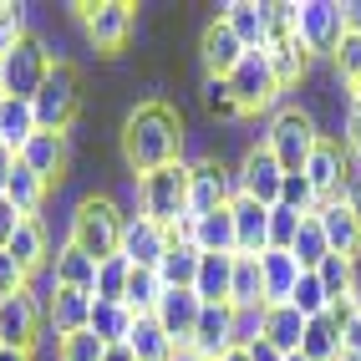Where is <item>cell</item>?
<instances>
[{"mask_svg":"<svg viewBox=\"0 0 361 361\" xmlns=\"http://www.w3.org/2000/svg\"><path fill=\"white\" fill-rule=\"evenodd\" d=\"M41 331H46V300L31 290H16L0 300V346H16V351H36L41 341Z\"/></svg>","mask_w":361,"mask_h":361,"instance_id":"52a82bcc","label":"cell"},{"mask_svg":"<svg viewBox=\"0 0 361 361\" xmlns=\"http://www.w3.org/2000/svg\"><path fill=\"white\" fill-rule=\"evenodd\" d=\"M0 61H6V97H16V102H31L41 92V82L51 77V66H56V56L46 51L41 36L16 41V51H6Z\"/></svg>","mask_w":361,"mask_h":361,"instance_id":"8992f818","label":"cell"},{"mask_svg":"<svg viewBox=\"0 0 361 361\" xmlns=\"http://www.w3.org/2000/svg\"><path fill=\"white\" fill-rule=\"evenodd\" d=\"M199 61H204V77H229V71L245 61V46H239V36L224 20H209L204 41H199Z\"/></svg>","mask_w":361,"mask_h":361,"instance_id":"d6986e66","label":"cell"},{"mask_svg":"<svg viewBox=\"0 0 361 361\" xmlns=\"http://www.w3.org/2000/svg\"><path fill=\"white\" fill-rule=\"evenodd\" d=\"M300 356L305 361H341V326L331 316H316L305 321V336H300Z\"/></svg>","mask_w":361,"mask_h":361,"instance_id":"e575fe53","label":"cell"},{"mask_svg":"<svg viewBox=\"0 0 361 361\" xmlns=\"http://www.w3.org/2000/svg\"><path fill=\"white\" fill-rule=\"evenodd\" d=\"M11 259L26 270V280L46 264V255H51V245H46V229H41V219H20V229H16V239H11Z\"/></svg>","mask_w":361,"mask_h":361,"instance_id":"1f68e13d","label":"cell"},{"mask_svg":"<svg viewBox=\"0 0 361 361\" xmlns=\"http://www.w3.org/2000/svg\"><path fill=\"white\" fill-rule=\"evenodd\" d=\"M168 229L153 224L148 214H128V224H123V245H117V255H123L133 270H158V259L168 255Z\"/></svg>","mask_w":361,"mask_h":361,"instance_id":"4fadbf2b","label":"cell"},{"mask_svg":"<svg viewBox=\"0 0 361 361\" xmlns=\"http://www.w3.org/2000/svg\"><path fill=\"white\" fill-rule=\"evenodd\" d=\"M31 112H36V133H71L82 112V77L71 61H56L51 77L41 82V92L31 97Z\"/></svg>","mask_w":361,"mask_h":361,"instance_id":"277c9868","label":"cell"},{"mask_svg":"<svg viewBox=\"0 0 361 361\" xmlns=\"http://www.w3.org/2000/svg\"><path fill=\"white\" fill-rule=\"evenodd\" d=\"M16 229H20V214H16V204H11L6 194H0V250L16 239Z\"/></svg>","mask_w":361,"mask_h":361,"instance_id":"816d5d0a","label":"cell"},{"mask_svg":"<svg viewBox=\"0 0 361 361\" xmlns=\"http://www.w3.org/2000/svg\"><path fill=\"white\" fill-rule=\"evenodd\" d=\"M26 6H16V0H0V56L16 51V41H26Z\"/></svg>","mask_w":361,"mask_h":361,"instance_id":"f6af8a7d","label":"cell"},{"mask_svg":"<svg viewBox=\"0 0 361 361\" xmlns=\"http://www.w3.org/2000/svg\"><path fill=\"white\" fill-rule=\"evenodd\" d=\"M46 194H51V183H46L41 173H31L26 163H16V173H11V183H6V199L16 204L20 219H36L41 204H46Z\"/></svg>","mask_w":361,"mask_h":361,"instance_id":"4dcf8cb0","label":"cell"},{"mask_svg":"<svg viewBox=\"0 0 361 361\" xmlns=\"http://www.w3.org/2000/svg\"><path fill=\"white\" fill-rule=\"evenodd\" d=\"M51 285H61V290H97V259L92 255H82L77 245H66L56 250V259H51Z\"/></svg>","mask_w":361,"mask_h":361,"instance_id":"cb8c5ba5","label":"cell"},{"mask_svg":"<svg viewBox=\"0 0 361 361\" xmlns=\"http://www.w3.org/2000/svg\"><path fill=\"white\" fill-rule=\"evenodd\" d=\"M331 61H336V82H341L346 92H351V87H361V36H351V31H346Z\"/></svg>","mask_w":361,"mask_h":361,"instance_id":"b9f144b4","label":"cell"},{"mask_svg":"<svg viewBox=\"0 0 361 361\" xmlns=\"http://www.w3.org/2000/svg\"><path fill=\"white\" fill-rule=\"evenodd\" d=\"M66 133H36L26 148H20V163L31 168V173H41L46 183H56L61 173H66Z\"/></svg>","mask_w":361,"mask_h":361,"instance_id":"603a6c76","label":"cell"},{"mask_svg":"<svg viewBox=\"0 0 361 361\" xmlns=\"http://www.w3.org/2000/svg\"><path fill=\"white\" fill-rule=\"evenodd\" d=\"M259 275H264V305H285L295 295V280H300V264L290 250H264L259 255Z\"/></svg>","mask_w":361,"mask_h":361,"instance_id":"7402d4cb","label":"cell"},{"mask_svg":"<svg viewBox=\"0 0 361 361\" xmlns=\"http://www.w3.org/2000/svg\"><path fill=\"white\" fill-rule=\"evenodd\" d=\"M128 280H133V264L123 255H112L97 264V290H92V300H123L128 295Z\"/></svg>","mask_w":361,"mask_h":361,"instance_id":"60d3db41","label":"cell"},{"mask_svg":"<svg viewBox=\"0 0 361 361\" xmlns=\"http://www.w3.org/2000/svg\"><path fill=\"white\" fill-rule=\"evenodd\" d=\"M316 142H321V133H316V117H310L305 107H280L270 117V133H264V148L275 153V163L285 168V173H305Z\"/></svg>","mask_w":361,"mask_h":361,"instance_id":"5b68a950","label":"cell"},{"mask_svg":"<svg viewBox=\"0 0 361 361\" xmlns=\"http://www.w3.org/2000/svg\"><path fill=\"white\" fill-rule=\"evenodd\" d=\"M183 351H194L199 361H224L234 351V305H204V316H199V331H194V341H188Z\"/></svg>","mask_w":361,"mask_h":361,"instance_id":"2e32d148","label":"cell"},{"mask_svg":"<svg viewBox=\"0 0 361 361\" xmlns=\"http://www.w3.org/2000/svg\"><path fill=\"white\" fill-rule=\"evenodd\" d=\"M264 56H270V71H275L280 92H290L305 71H310V51H305V41H300L295 31L280 36V41H270V46H264Z\"/></svg>","mask_w":361,"mask_h":361,"instance_id":"484cf974","label":"cell"},{"mask_svg":"<svg viewBox=\"0 0 361 361\" xmlns=\"http://www.w3.org/2000/svg\"><path fill=\"white\" fill-rule=\"evenodd\" d=\"M46 321H51V331L61 336H77V331H87V321H92V295L87 290H61V285H51V300H46Z\"/></svg>","mask_w":361,"mask_h":361,"instance_id":"44dd1931","label":"cell"},{"mask_svg":"<svg viewBox=\"0 0 361 361\" xmlns=\"http://www.w3.org/2000/svg\"><path fill=\"white\" fill-rule=\"evenodd\" d=\"M316 275H321V285H326L331 305H336V300H351V285H356V259H346V255H326Z\"/></svg>","mask_w":361,"mask_h":361,"instance_id":"f35d334b","label":"cell"},{"mask_svg":"<svg viewBox=\"0 0 361 361\" xmlns=\"http://www.w3.org/2000/svg\"><path fill=\"white\" fill-rule=\"evenodd\" d=\"M239 199V178L234 168H224L219 158H199L194 173H188V214H214V209H229Z\"/></svg>","mask_w":361,"mask_h":361,"instance_id":"8fae6325","label":"cell"},{"mask_svg":"<svg viewBox=\"0 0 361 361\" xmlns=\"http://www.w3.org/2000/svg\"><path fill=\"white\" fill-rule=\"evenodd\" d=\"M26 270H20V264L11 259V250H0V300H6V295H16V290H26Z\"/></svg>","mask_w":361,"mask_h":361,"instance_id":"f907efd6","label":"cell"},{"mask_svg":"<svg viewBox=\"0 0 361 361\" xmlns=\"http://www.w3.org/2000/svg\"><path fill=\"white\" fill-rule=\"evenodd\" d=\"M77 20H82V31L92 41V51H117L128 36H133V20L137 11L128 6V0H97V6H77Z\"/></svg>","mask_w":361,"mask_h":361,"instance_id":"30bf717a","label":"cell"},{"mask_svg":"<svg viewBox=\"0 0 361 361\" xmlns=\"http://www.w3.org/2000/svg\"><path fill=\"white\" fill-rule=\"evenodd\" d=\"M255 341H264V305L234 310V346H239V351H250Z\"/></svg>","mask_w":361,"mask_h":361,"instance_id":"c3c4849f","label":"cell"},{"mask_svg":"<svg viewBox=\"0 0 361 361\" xmlns=\"http://www.w3.org/2000/svg\"><path fill=\"white\" fill-rule=\"evenodd\" d=\"M250 361H285V356H280L270 341H255V346H250Z\"/></svg>","mask_w":361,"mask_h":361,"instance_id":"9f6ffc18","label":"cell"},{"mask_svg":"<svg viewBox=\"0 0 361 361\" xmlns=\"http://www.w3.org/2000/svg\"><path fill=\"white\" fill-rule=\"evenodd\" d=\"M280 204L295 209V214H316V209H321V199H316V188H310L305 173H285V183H280Z\"/></svg>","mask_w":361,"mask_h":361,"instance_id":"ee69618b","label":"cell"},{"mask_svg":"<svg viewBox=\"0 0 361 361\" xmlns=\"http://www.w3.org/2000/svg\"><path fill=\"white\" fill-rule=\"evenodd\" d=\"M133 326H137V316H133L123 300H92V321H87V331L97 336L102 346H123L128 336H133Z\"/></svg>","mask_w":361,"mask_h":361,"instance_id":"83f0119b","label":"cell"},{"mask_svg":"<svg viewBox=\"0 0 361 361\" xmlns=\"http://www.w3.org/2000/svg\"><path fill=\"white\" fill-rule=\"evenodd\" d=\"M0 97H6V61H0Z\"/></svg>","mask_w":361,"mask_h":361,"instance_id":"6125c7cd","label":"cell"},{"mask_svg":"<svg viewBox=\"0 0 361 361\" xmlns=\"http://www.w3.org/2000/svg\"><path fill=\"white\" fill-rule=\"evenodd\" d=\"M300 219H305V214L275 204V209H270V250H290L295 234H300Z\"/></svg>","mask_w":361,"mask_h":361,"instance_id":"7dc6e473","label":"cell"},{"mask_svg":"<svg viewBox=\"0 0 361 361\" xmlns=\"http://www.w3.org/2000/svg\"><path fill=\"white\" fill-rule=\"evenodd\" d=\"M199 316H204V300H199L194 290H163V300H158V310H153V321L163 326V336H168L178 351L194 341Z\"/></svg>","mask_w":361,"mask_h":361,"instance_id":"9a60e30c","label":"cell"},{"mask_svg":"<svg viewBox=\"0 0 361 361\" xmlns=\"http://www.w3.org/2000/svg\"><path fill=\"white\" fill-rule=\"evenodd\" d=\"M316 219L326 229V245L331 255H346V259H361V224H356V214L341 204V199H331L316 209Z\"/></svg>","mask_w":361,"mask_h":361,"instance_id":"ffe728a7","label":"cell"},{"mask_svg":"<svg viewBox=\"0 0 361 361\" xmlns=\"http://www.w3.org/2000/svg\"><path fill=\"white\" fill-rule=\"evenodd\" d=\"M305 178H310V188H316L321 204L341 199V188H346V178H351L346 148H341V142H331V137H321L316 153H310V163H305Z\"/></svg>","mask_w":361,"mask_h":361,"instance_id":"5bb4252c","label":"cell"},{"mask_svg":"<svg viewBox=\"0 0 361 361\" xmlns=\"http://www.w3.org/2000/svg\"><path fill=\"white\" fill-rule=\"evenodd\" d=\"M285 361H305V356H300V351H290V356H285Z\"/></svg>","mask_w":361,"mask_h":361,"instance_id":"e7e4bbea","label":"cell"},{"mask_svg":"<svg viewBox=\"0 0 361 361\" xmlns=\"http://www.w3.org/2000/svg\"><path fill=\"white\" fill-rule=\"evenodd\" d=\"M300 336H305V316L285 300V305H264V341H270L280 356L300 351Z\"/></svg>","mask_w":361,"mask_h":361,"instance_id":"f1b7e54d","label":"cell"},{"mask_svg":"<svg viewBox=\"0 0 361 361\" xmlns=\"http://www.w3.org/2000/svg\"><path fill=\"white\" fill-rule=\"evenodd\" d=\"M219 20L239 36L245 51H264L270 46V6H255V0H229L219 11Z\"/></svg>","mask_w":361,"mask_h":361,"instance_id":"e0dca14e","label":"cell"},{"mask_svg":"<svg viewBox=\"0 0 361 361\" xmlns=\"http://www.w3.org/2000/svg\"><path fill=\"white\" fill-rule=\"evenodd\" d=\"M102 361H137V356H133L128 346H107V356H102Z\"/></svg>","mask_w":361,"mask_h":361,"instance_id":"680465c9","label":"cell"},{"mask_svg":"<svg viewBox=\"0 0 361 361\" xmlns=\"http://www.w3.org/2000/svg\"><path fill=\"white\" fill-rule=\"evenodd\" d=\"M123 224H128V214L117 209L107 194H87L82 204H77V214H71V245H77L82 255H92V259H112L117 255V245H123Z\"/></svg>","mask_w":361,"mask_h":361,"instance_id":"3957f363","label":"cell"},{"mask_svg":"<svg viewBox=\"0 0 361 361\" xmlns=\"http://www.w3.org/2000/svg\"><path fill=\"white\" fill-rule=\"evenodd\" d=\"M123 158L133 168V178H148V173H158V168L183 158V123H178V112L168 107L163 97H148V102H137L128 112V123H123Z\"/></svg>","mask_w":361,"mask_h":361,"instance_id":"6da1fadb","label":"cell"},{"mask_svg":"<svg viewBox=\"0 0 361 361\" xmlns=\"http://www.w3.org/2000/svg\"><path fill=\"white\" fill-rule=\"evenodd\" d=\"M204 112L219 117V123H234L239 117V102H234V92H229L224 77H204Z\"/></svg>","mask_w":361,"mask_h":361,"instance_id":"7bdbcfd3","label":"cell"},{"mask_svg":"<svg viewBox=\"0 0 361 361\" xmlns=\"http://www.w3.org/2000/svg\"><path fill=\"white\" fill-rule=\"evenodd\" d=\"M341 148L351 158V168H361V107H346V123H341Z\"/></svg>","mask_w":361,"mask_h":361,"instance_id":"681fc988","label":"cell"},{"mask_svg":"<svg viewBox=\"0 0 361 361\" xmlns=\"http://www.w3.org/2000/svg\"><path fill=\"white\" fill-rule=\"evenodd\" d=\"M123 346H128L137 361H173V356H178V346L163 336V326H158L153 316H148V321H137V326H133V336H128Z\"/></svg>","mask_w":361,"mask_h":361,"instance_id":"d590c367","label":"cell"},{"mask_svg":"<svg viewBox=\"0 0 361 361\" xmlns=\"http://www.w3.org/2000/svg\"><path fill=\"white\" fill-rule=\"evenodd\" d=\"M188 245H194L199 255H239V250H234V214H229V209L199 214L194 229H188Z\"/></svg>","mask_w":361,"mask_h":361,"instance_id":"d4e9b609","label":"cell"},{"mask_svg":"<svg viewBox=\"0 0 361 361\" xmlns=\"http://www.w3.org/2000/svg\"><path fill=\"white\" fill-rule=\"evenodd\" d=\"M290 305L300 310L305 321H316V316H326V310H331V295H326V285H321V275H316V270H300Z\"/></svg>","mask_w":361,"mask_h":361,"instance_id":"ab89813d","label":"cell"},{"mask_svg":"<svg viewBox=\"0 0 361 361\" xmlns=\"http://www.w3.org/2000/svg\"><path fill=\"white\" fill-rule=\"evenodd\" d=\"M295 36L305 41L310 56H336V46L346 36V6L336 0H305L295 16Z\"/></svg>","mask_w":361,"mask_h":361,"instance_id":"9c48e42d","label":"cell"},{"mask_svg":"<svg viewBox=\"0 0 361 361\" xmlns=\"http://www.w3.org/2000/svg\"><path fill=\"white\" fill-rule=\"evenodd\" d=\"M173 361H199V356H194V351H178V356H173Z\"/></svg>","mask_w":361,"mask_h":361,"instance_id":"be15d7a7","label":"cell"},{"mask_svg":"<svg viewBox=\"0 0 361 361\" xmlns=\"http://www.w3.org/2000/svg\"><path fill=\"white\" fill-rule=\"evenodd\" d=\"M229 285H234V255H204L199 259V275H194V295L204 305H224L229 300Z\"/></svg>","mask_w":361,"mask_h":361,"instance_id":"f546056e","label":"cell"},{"mask_svg":"<svg viewBox=\"0 0 361 361\" xmlns=\"http://www.w3.org/2000/svg\"><path fill=\"white\" fill-rule=\"evenodd\" d=\"M229 214H234V250L239 255H264L270 250V209L239 194L229 204Z\"/></svg>","mask_w":361,"mask_h":361,"instance_id":"ac0fdd59","label":"cell"},{"mask_svg":"<svg viewBox=\"0 0 361 361\" xmlns=\"http://www.w3.org/2000/svg\"><path fill=\"white\" fill-rule=\"evenodd\" d=\"M341 361H361V316L341 331Z\"/></svg>","mask_w":361,"mask_h":361,"instance_id":"f5cc1de1","label":"cell"},{"mask_svg":"<svg viewBox=\"0 0 361 361\" xmlns=\"http://www.w3.org/2000/svg\"><path fill=\"white\" fill-rule=\"evenodd\" d=\"M188 173H194V163H168L158 173L137 178V214H148L153 224L168 229V239H188L194 229V214H188Z\"/></svg>","mask_w":361,"mask_h":361,"instance_id":"7a4b0ae2","label":"cell"},{"mask_svg":"<svg viewBox=\"0 0 361 361\" xmlns=\"http://www.w3.org/2000/svg\"><path fill=\"white\" fill-rule=\"evenodd\" d=\"M234 178H239V194H245V199H255V204H264V209H275V204H280L285 168L275 163V153L264 148V142H255V148H250L245 158H239Z\"/></svg>","mask_w":361,"mask_h":361,"instance_id":"7c38bea8","label":"cell"},{"mask_svg":"<svg viewBox=\"0 0 361 361\" xmlns=\"http://www.w3.org/2000/svg\"><path fill=\"white\" fill-rule=\"evenodd\" d=\"M199 250L188 245V239H173V245H168V255L158 259V285L163 290H194V275H199Z\"/></svg>","mask_w":361,"mask_h":361,"instance_id":"4316f807","label":"cell"},{"mask_svg":"<svg viewBox=\"0 0 361 361\" xmlns=\"http://www.w3.org/2000/svg\"><path fill=\"white\" fill-rule=\"evenodd\" d=\"M341 204L356 214V224H361V168H351V178H346V188H341Z\"/></svg>","mask_w":361,"mask_h":361,"instance_id":"db71d44e","label":"cell"},{"mask_svg":"<svg viewBox=\"0 0 361 361\" xmlns=\"http://www.w3.org/2000/svg\"><path fill=\"white\" fill-rule=\"evenodd\" d=\"M16 163H20V158L6 148V142H0V194H6V183H11V173H16Z\"/></svg>","mask_w":361,"mask_h":361,"instance_id":"11a10c76","label":"cell"},{"mask_svg":"<svg viewBox=\"0 0 361 361\" xmlns=\"http://www.w3.org/2000/svg\"><path fill=\"white\" fill-rule=\"evenodd\" d=\"M290 255H295V264H300V270H321V259L331 255V245H326V229H321V219H316V214H305V219H300V234H295Z\"/></svg>","mask_w":361,"mask_h":361,"instance_id":"8d00e7d4","label":"cell"},{"mask_svg":"<svg viewBox=\"0 0 361 361\" xmlns=\"http://www.w3.org/2000/svg\"><path fill=\"white\" fill-rule=\"evenodd\" d=\"M158 300H163V285H158V275H153V270H133V280H128V295H123V305L133 310L137 321H148L153 310H158Z\"/></svg>","mask_w":361,"mask_h":361,"instance_id":"74e56055","label":"cell"},{"mask_svg":"<svg viewBox=\"0 0 361 361\" xmlns=\"http://www.w3.org/2000/svg\"><path fill=\"white\" fill-rule=\"evenodd\" d=\"M224 82H229L234 102H239V117H255V112H264L280 97V82H275L270 56H264V51H245V61H239Z\"/></svg>","mask_w":361,"mask_h":361,"instance_id":"ba28073f","label":"cell"},{"mask_svg":"<svg viewBox=\"0 0 361 361\" xmlns=\"http://www.w3.org/2000/svg\"><path fill=\"white\" fill-rule=\"evenodd\" d=\"M229 305H264V275H259V255H234V285H229Z\"/></svg>","mask_w":361,"mask_h":361,"instance_id":"836d02e7","label":"cell"},{"mask_svg":"<svg viewBox=\"0 0 361 361\" xmlns=\"http://www.w3.org/2000/svg\"><path fill=\"white\" fill-rule=\"evenodd\" d=\"M0 361H31V351H16V346H0Z\"/></svg>","mask_w":361,"mask_h":361,"instance_id":"91938a15","label":"cell"},{"mask_svg":"<svg viewBox=\"0 0 361 361\" xmlns=\"http://www.w3.org/2000/svg\"><path fill=\"white\" fill-rule=\"evenodd\" d=\"M102 356H107V346L92 331H77L66 341H56V361H102Z\"/></svg>","mask_w":361,"mask_h":361,"instance_id":"bcb514c9","label":"cell"},{"mask_svg":"<svg viewBox=\"0 0 361 361\" xmlns=\"http://www.w3.org/2000/svg\"><path fill=\"white\" fill-rule=\"evenodd\" d=\"M36 137V112L31 102H16V97H0V142L20 158V148Z\"/></svg>","mask_w":361,"mask_h":361,"instance_id":"d6a6232c","label":"cell"},{"mask_svg":"<svg viewBox=\"0 0 361 361\" xmlns=\"http://www.w3.org/2000/svg\"><path fill=\"white\" fill-rule=\"evenodd\" d=\"M224 361H250V351H239V346H234V351H229Z\"/></svg>","mask_w":361,"mask_h":361,"instance_id":"94428289","label":"cell"},{"mask_svg":"<svg viewBox=\"0 0 361 361\" xmlns=\"http://www.w3.org/2000/svg\"><path fill=\"white\" fill-rule=\"evenodd\" d=\"M346 31L361 36V0H351V6H346Z\"/></svg>","mask_w":361,"mask_h":361,"instance_id":"6f0895ef","label":"cell"}]
</instances>
